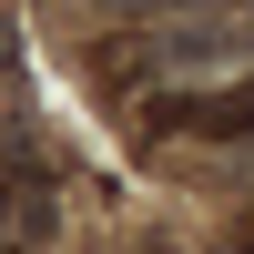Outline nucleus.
<instances>
[{
  "label": "nucleus",
  "instance_id": "obj_1",
  "mask_svg": "<svg viewBox=\"0 0 254 254\" xmlns=\"http://www.w3.org/2000/svg\"><path fill=\"white\" fill-rule=\"evenodd\" d=\"M61 224V193L51 183H10V203H0V244H41Z\"/></svg>",
  "mask_w": 254,
  "mask_h": 254
},
{
  "label": "nucleus",
  "instance_id": "obj_2",
  "mask_svg": "<svg viewBox=\"0 0 254 254\" xmlns=\"http://www.w3.org/2000/svg\"><path fill=\"white\" fill-rule=\"evenodd\" d=\"M163 122H193V132H234V122H254V92H234V102H173Z\"/></svg>",
  "mask_w": 254,
  "mask_h": 254
},
{
  "label": "nucleus",
  "instance_id": "obj_3",
  "mask_svg": "<svg viewBox=\"0 0 254 254\" xmlns=\"http://www.w3.org/2000/svg\"><path fill=\"white\" fill-rule=\"evenodd\" d=\"M92 10H142V20H224L234 0H92Z\"/></svg>",
  "mask_w": 254,
  "mask_h": 254
}]
</instances>
